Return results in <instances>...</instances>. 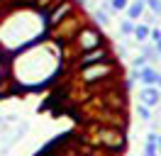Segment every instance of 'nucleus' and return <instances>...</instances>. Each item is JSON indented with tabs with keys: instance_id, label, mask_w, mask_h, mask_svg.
<instances>
[{
	"instance_id": "f257e3e1",
	"label": "nucleus",
	"mask_w": 161,
	"mask_h": 156,
	"mask_svg": "<svg viewBox=\"0 0 161 156\" xmlns=\"http://www.w3.org/2000/svg\"><path fill=\"white\" fill-rule=\"evenodd\" d=\"M110 61V54H108V49H91V51H86L83 54V58H80V71H86V68L91 66H100V64H108Z\"/></svg>"
},
{
	"instance_id": "f03ea898",
	"label": "nucleus",
	"mask_w": 161,
	"mask_h": 156,
	"mask_svg": "<svg viewBox=\"0 0 161 156\" xmlns=\"http://www.w3.org/2000/svg\"><path fill=\"white\" fill-rule=\"evenodd\" d=\"M139 103H144V105H149V107L159 105L161 103V88L159 86H144L139 90Z\"/></svg>"
},
{
	"instance_id": "7ed1b4c3",
	"label": "nucleus",
	"mask_w": 161,
	"mask_h": 156,
	"mask_svg": "<svg viewBox=\"0 0 161 156\" xmlns=\"http://www.w3.org/2000/svg\"><path fill=\"white\" fill-rule=\"evenodd\" d=\"M100 34H95L93 29H83L78 34V44H80V49L83 51H91V49H98L100 47Z\"/></svg>"
},
{
	"instance_id": "20e7f679",
	"label": "nucleus",
	"mask_w": 161,
	"mask_h": 156,
	"mask_svg": "<svg viewBox=\"0 0 161 156\" xmlns=\"http://www.w3.org/2000/svg\"><path fill=\"white\" fill-rule=\"evenodd\" d=\"M139 83L142 86H159L161 73L156 68H151V66H144V68H139Z\"/></svg>"
},
{
	"instance_id": "39448f33",
	"label": "nucleus",
	"mask_w": 161,
	"mask_h": 156,
	"mask_svg": "<svg viewBox=\"0 0 161 156\" xmlns=\"http://www.w3.org/2000/svg\"><path fill=\"white\" fill-rule=\"evenodd\" d=\"M144 10H147V0H132L130 8H127V15H130V20H142V15H144Z\"/></svg>"
},
{
	"instance_id": "423d86ee",
	"label": "nucleus",
	"mask_w": 161,
	"mask_h": 156,
	"mask_svg": "<svg viewBox=\"0 0 161 156\" xmlns=\"http://www.w3.org/2000/svg\"><path fill=\"white\" fill-rule=\"evenodd\" d=\"M134 39H137L139 44L149 42V39H151V27H149V25H137V29H134Z\"/></svg>"
},
{
	"instance_id": "0eeeda50",
	"label": "nucleus",
	"mask_w": 161,
	"mask_h": 156,
	"mask_svg": "<svg viewBox=\"0 0 161 156\" xmlns=\"http://www.w3.org/2000/svg\"><path fill=\"white\" fill-rule=\"evenodd\" d=\"M69 10H71V5H69V3L59 5V8H56V10H54V12L49 15V25H56V22H61V17H64V15L69 12Z\"/></svg>"
},
{
	"instance_id": "6e6552de",
	"label": "nucleus",
	"mask_w": 161,
	"mask_h": 156,
	"mask_svg": "<svg viewBox=\"0 0 161 156\" xmlns=\"http://www.w3.org/2000/svg\"><path fill=\"white\" fill-rule=\"evenodd\" d=\"M83 73H86V81H95V78H100V76H108V73H110V66L95 68V71H91V68H86Z\"/></svg>"
},
{
	"instance_id": "1a4fd4ad",
	"label": "nucleus",
	"mask_w": 161,
	"mask_h": 156,
	"mask_svg": "<svg viewBox=\"0 0 161 156\" xmlns=\"http://www.w3.org/2000/svg\"><path fill=\"white\" fill-rule=\"evenodd\" d=\"M134 29H137V22H134V20H122L120 22V32L125 37H134Z\"/></svg>"
},
{
	"instance_id": "9d476101",
	"label": "nucleus",
	"mask_w": 161,
	"mask_h": 156,
	"mask_svg": "<svg viewBox=\"0 0 161 156\" xmlns=\"http://www.w3.org/2000/svg\"><path fill=\"white\" fill-rule=\"evenodd\" d=\"M137 115H139V120H144V122H151V107L144 105V103H137Z\"/></svg>"
},
{
	"instance_id": "9b49d317",
	"label": "nucleus",
	"mask_w": 161,
	"mask_h": 156,
	"mask_svg": "<svg viewBox=\"0 0 161 156\" xmlns=\"http://www.w3.org/2000/svg\"><path fill=\"white\" fill-rule=\"evenodd\" d=\"M110 8H112V12H127L130 0H110Z\"/></svg>"
},
{
	"instance_id": "f8f14e48",
	"label": "nucleus",
	"mask_w": 161,
	"mask_h": 156,
	"mask_svg": "<svg viewBox=\"0 0 161 156\" xmlns=\"http://www.w3.org/2000/svg\"><path fill=\"white\" fill-rule=\"evenodd\" d=\"M147 8L154 17H161V0H147Z\"/></svg>"
},
{
	"instance_id": "ddd939ff",
	"label": "nucleus",
	"mask_w": 161,
	"mask_h": 156,
	"mask_svg": "<svg viewBox=\"0 0 161 156\" xmlns=\"http://www.w3.org/2000/svg\"><path fill=\"white\" fill-rule=\"evenodd\" d=\"M139 47H142V54H144V56H149V58L159 56V51H156V47H151V44H147V42H144V44H139Z\"/></svg>"
},
{
	"instance_id": "4468645a",
	"label": "nucleus",
	"mask_w": 161,
	"mask_h": 156,
	"mask_svg": "<svg viewBox=\"0 0 161 156\" xmlns=\"http://www.w3.org/2000/svg\"><path fill=\"white\" fill-rule=\"evenodd\" d=\"M95 22L103 25V27H108V25H110V20H108V10H98V12H95Z\"/></svg>"
},
{
	"instance_id": "2eb2a0df",
	"label": "nucleus",
	"mask_w": 161,
	"mask_h": 156,
	"mask_svg": "<svg viewBox=\"0 0 161 156\" xmlns=\"http://www.w3.org/2000/svg\"><path fill=\"white\" fill-rule=\"evenodd\" d=\"M144 66H149V56H144V54L132 61V68H137V71H139V68H144Z\"/></svg>"
},
{
	"instance_id": "dca6fc26",
	"label": "nucleus",
	"mask_w": 161,
	"mask_h": 156,
	"mask_svg": "<svg viewBox=\"0 0 161 156\" xmlns=\"http://www.w3.org/2000/svg\"><path fill=\"white\" fill-rule=\"evenodd\" d=\"M156 151H159V144H151V142H147V146H144V154H147V156H156Z\"/></svg>"
},
{
	"instance_id": "f3484780",
	"label": "nucleus",
	"mask_w": 161,
	"mask_h": 156,
	"mask_svg": "<svg viewBox=\"0 0 161 156\" xmlns=\"http://www.w3.org/2000/svg\"><path fill=\"white\" fill-rule=\"evenodd\" d=\"M151 42H161V29H151Z\"/></svg>"
},
{
	"instance_id": "a211bd4d",
	"label": "nucleus",
	"mask_w": 161,
	"mask_h": 156,
	"mask_svg": "<svg viewBox=\"0 0 161 156\" xmlns=\"http://www.w3.org/2000/svg\"><path fill=\"white\" fill-rule=\"evenodd\" d=\"M154 47H156V51H159V56H161V42H154Z\"/></svg>"
},
{
	"instance_id": "6ab92c4d",
	"label": "nucleus",
	"mask_w": 161,
	"mask_h": 156,
	"mask_svg": "<svg viewBox=\"0 0 161 156\" xmlns=\"http://www.w3.org/2000/svg\"><path fill=\"white\" fill-rule=\"evenodd\" d=\"M78 3H80V5H86V3H88V0H78Z\"/></svg>"
},
{
	"instance_id": "aec40b11",
	"label": "nucleus",
	"mask_w": 161,
	"mask_h": 156,
	"mask_svg": "<svg viewBox=\"0 0 161 156\" xmlns=\"http://www.w3.org/2000/svg\"><path fill=\"white\" fill-rule=\"evenodd\" d=\"M159 151H161V136H159Z\"/></svg>"
},
{
	"instance_id": "412c9836",
	"label": "nucleus",
	"mask_w": 161,
	"mask_h": 156,
	"mask_svg": "<svg viewBox=\"0 0 161 156\" xmlns=\"http://www.w3.org/2000/svg\"><path fill=\"white\" fill-rule=\"evenodd\" d=\"M159 88H161V83H159Z\"/></svg>"
},
{
	"instance_id": "4be33fe9",
	"label": "nucleus",
	"mask_w": 161,
	"mask_h": 156,
	"mask_svg": "<svg viewBox=\"0 0 161 156\" xmlns=\"http://www.w3.org/2000/svg\"><path fill=\"white\" fill-rule=\"evenodd\" d=\"M144 156H147V154H144Z\"/></svg>"
}]
</instances>
